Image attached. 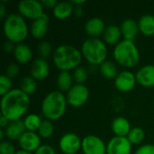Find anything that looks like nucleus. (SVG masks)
Returning a JSON list of instances; mask_svg holds the SVG:
<instances>
[{
    "label": "nucleus",
    "mask_w": 154,
    "mask_h": 154,
    "mask_svg": "<svg viewBox=\"0 0 154 154\" xmlns=\"http://www.w3.org/2000/svg\"><path fill=\"white\" fill-rule=\"evenodd\" d=\"M31 100L20 88H13L1 98V114L9 121L20 120L28 111Z\"/></svg>",
    "instance_id": "obj_1"
},
{
    "label": "nucleus",
    "mask_w": 154,
    "mask_h": 154,
    "mask_svg": "<svg viewBox=\"0 0 154 154\" xmlns=\"http://www.w3.org/2000/svg\"><path fill=\"white\" fill-rule=\"evenodd\" d=\"M83 56L81 51L72 45L58 46L52 53V61L60 71H70L80 66Z\"/></svg>",
    "instance_id": "obj_2"
},
{
    "label": "nucleus",
    "mask_w": 154,
    "mask_h": 154,
    "mask_svg": "<svg viewBox=\"0 0 154 154\" xmlns=\"http://www.w3.org/2000/svg\"><path fill=\"white\" fill-rule=\"evenodd\" d=\"M67 98L62 92L59 90L51 91L42 99L41 105L42 115L45 119L51 122L57 121L64 116L67 110Z\"/></svg>",
    "instance_id": "obj_3"
},
{
    "label": "nucleus",
    "mask_w": 154,
    "mask_h": 154,
    "mask_svg": "<svg viewBox=\"0 0 154 154\" xmlns=\"http://www.w3.org/2000/svg\"><path fill=\"white\" fill-rule=\"evenodd\" d=\"M3 32L6 40L15 44L23 43L29 34L27 23L19 14L6 15L3 23Z\"/></svg>",
    "instance_id": "obj_4"
},
{
    "label": "nucleus",
    "mask_w": 154,
    "mask_h": 154,
    "mask_svg": "<svg viewBox=\"0 0 154 154\" xmlns=\"http://www.w3.org/2000/svg\"><path fill=\"white\" fill-rule=\"evenodd\" d=\"M83 58L91 65L100 66L106 60L108 51L106 42L99 38L86 39L80 49Z\"/></svg>",
    "instance_id": "obj_5"
},
{
    "label": "nucleus",
    "mask_w": 154,
    "mask_h": 154,
    "mask_svg": "<svg viewBox=\"0 0 154 154\" xmlns=\"http://www.w3.org/2000/svg\"><path fill=\"white\" fill-rule=\"evenodd\" d=\"M113 56L116 63L124 68H134L140 61V52L134 42L123 40L115 46Z\"/></svg>",
    "instance_id": "obj_6"
},
{
    "label": "nucleus",
    "mask_w": 154,
    "mask_h": 154,
    "mask_svg": "<svg viewBox=\"0 0 154 154\" xmlns=\"http://www.w3.org/2000/svg\"><path fill=\"white\" fill-rule=\"evenodd\" d=\"M18 14L23 18L31 19L32 21L40 18L44 14V6L42 1L38 0H23L17 5Z\"/></svg>",
    "instance_id": "obj_7"
},
{
    "label": "nucleus",
    "mask_w": 154,
    "mask_h": 154,
    "mask_svg": "<svg viewBox=\"0 0 154 154\" xmlns=\"http://www.w3.org/2000/svg\"><path fill=\"white\" fill-rule=\"evenodd\" d=\"M88 97L89 90L85 84H75L66 94L68 105L75 108L84 106Z\"/></svg>",
    "instance_id": "obj_8"
},
{
    "label": "nucleus",
    "mask_w": 154,
    "mask_h": 154,
    "mask_svg": "<svg viewBox=\"0 0 154 154\" xmlns=\"http://www.w3.org/2000/svg\"><path fill=\"white\" fill-rule=\"evenodd\" d=\"M82 139L74 133H67L63 134L59 142V148L64 154H78L81 149Z\"/></svg>",
    "instance_id": "obj_9"
},
{
    "label": "nucleus",
    "mask_w": 154,
    "mask_h": 154,
    "mask_svg": "<svg viewBox=\"0 0 154 154\" xmlns=\"http://www.w3.org/2000/svg\"><path fill=\"white\" fill-rule=\"evenodd\" d=\"M83 154H106V144L98 136L89 134L82 139Z\"/></svg>",
    "instance_id": "obj_10"
},
{
    "label": "nucleus",
    "mask_w": 154,
    "mask_h": 154,
    "mask_svg": "<svg viewBox=\"0 0 154 154\" xmlns=\"http://www.w3.org/2000/svg\"><path fill=\"white\" fill-rule=\"evenodd\" d=\"M41 139L42 138L40 137L38 133L26 131L22 134L17 142L21 150L34 153L42 145Z\"/></svg>",
    "instance_id": "obj_11"
},
{
    "label": "nucleus",
    "mask_w": 154,
    "mask_h": 154,
    "mask_svg": "<svg viewBox=\"0 0 154 154\" xmlns=\"http://www.w3.org/2000/svg\"><path fill=\"white\" fill-rule=\"evenodd\" d=\"M132 146L126 137L115 136L106 143V154H131Z\"/></svg>",
    "instance_id": "obj_12"
},
{
    "label": "nucleus",
    "mask_w": 154,
    "mask_h": 154,
    "mask_svg": "<svg viewBox=\"0 0 154 154\" xmlns=\"http://www.w3.org/2000/svg\"><path fill=\"white\" fill-rule=\"evenodd\" d=\"M135 74L130 70H123L118 73L117 77L115 79V87L117 90L123 93L130 92L133 90L136 85Z\"/></svg>",
    "instance_id": "obj_13"
},
{
    "label": "nucleus",
    "mask_w": 154,
    "mask_h": 154,
    "mask_svg": "<svg viewBox=\"0 0 154 154\" xmlns=\"http://www.w3.org/2000/svg\"><path fill=\"white\" fill-rule=\"evenodd\" d=\"M49 23H50V17L46 14H44L40 18L32 21L30 27L31 35L36 40L43 39V37L46 35L48 32Z\"/></svg>",
    "instance_id": "obj_14"
},
{
    "label": "nucleus",
    "mask_w": 154,
    "mask_h": 154,
    "mask_svg": "<svg viewBox=\"0 0 154 154\" xmlns=\"http://www.w3.org/2000/svg\"><path fill=\"white\" fill-rule=\"evenodd\" d=\"M31 77L33 78L36 81H41L45 79L50 72V66L46 60L38 58L34 60L31 65L30 69Z\"/></svg>",
    "instance_id": "obj_15"
},
{
    "label": "nucleus",
    "mask_w": 154,
    "mask_h": 154,
    "mask_svg": "<svg viewBox=\"0 0 154 154\" xmlns=\"http://www.w3.org/2000/svg\"><path fill=\"white\" fill-rule=\"evenodd\" d=\"M137 84L144 88L154 87V65L147 64L138 69L135 74Z\"/></svg>",
    "instance_id": "obj_16"
},
{
    "label": "nucleus",
    "mask_w": 154,
    "mask_h": 154,
    "mask_svg": "<svg viewBox=\"0 0 154 154\" xmlns=\"http://www.w3.org/2000/svg\"><path fill=\"white\" fill-rule=\"evenodd\" d=\"M106 28L105 22L99 17H92L85 24V32L89 38H98L103 35Z\"/></svg>",
    "instance_id": "obj_17"
},
{
    "label": "nucleus",
    "mask_w": 154,
    "mask_h": 154,
    "mask_svg": "<svg viewBox=\"0 0 154 154\" xmlns=\"http://www.w3.org/2000/svg\"><path fill=\"white\" fill-rule=\"evenodd\" d=\"M5 137L11 141H18L22 134L26 132V128L23 123V120H15L11 121L9 125L4 129Z\"/></svg>",
    "instance_id": "obj_18"
},
{
    "label": "nucleus",
    "mask_w": 154,
    "mask_h": 154,
    "mask_svg": "<svg viewBox=\"0 0 154 154\" xmlns=\"http://www.w3.org/2000/svg\"><path fill=\"white\" fill-rule=\"evenodd\" d=\"M120 28H121L124 40L132 41V42L134 41L138 32H140L138 22L132 18H127L124 20L120 25Z\"/></svg>",
    "instance_id": "obj_19"
},
{
    "label": "nucleus",
    "mask_w": 154,
    "mask_h": 154,
    "mask_svg": "<svg viewBox=\"0 0 154 154\" xmlns=\"http://www.w3.org/2000/svg\"><path fill=\"white\" fill-rule=\"evenodd\" d=\"M111 129L115 136L127 137L132 127H131L130 122L125 117L118 116L113 120L112 125H111Z\"/></svg>",
    "instance_id": "obj_20"
},
{
    "label": "nucleus",
    "mask_w": 154,
    "mask_h": 154,
    "mask_svg": "<svg viewBox=\"0 0 154 154\" xmlns=\"http://www.w3.org/2000/svg\"><path fill=\"white\" fill-rule=\"evenodd\" d=\"M122 36L123 35H122L120 26H117L116 24H110L106 26L103 34L104 42H106V44L115 45V46L121 42L120 39Z\"/></svg>",
    "instance_id": "obj_21"
},
{
    "label": "nucleus",
    "mask_w": 154,
    "mask_h": 154,
    "mask_svg": "<svg viewBox=\"0 0 154 154\" xmlns=\"http://www.w3.org/2000/svg\"><path fill=\"white\" fill-rule=\"evenodd\" d=\"M15 60L19 64H26L32 58V49L25 43L15 44L14 51L13 52Z\"/></svg>",
    "instance_id": "obj_22"
},
{
    "label": "nucleus",
    "mask_w": 154,
    "mask_h": 154,
    "mask_svg": "<svg viewBox=\"0 0 154 154\" xmlns=\"http://www.w3.org/2000/svg\"><path fill=\"white\" fill-rule=\"evenodd\" d=\"M52 12L55 18L59 20H64L69 18L72 14V13L74 12V5L71 4V2L61 1L58 3Z\"/></svg>",
    "instance_id": "obj_23"
},
{
    "label": "nucleus",
    "mask_w": 154,
    "mask_h": 154,
    "mask_svg": "<svg viewBox=\"0 0 154 154\" xmlns=\"http://www.w3.org/2000/svg\"><path fill=\"white\" fill-rule=\"evenodd\" d=\"M139 31L144 36H152L154 35V15L144 14L139 21Z\"/></svg>",
    "instance_id": "obj_24"
},
{
    "label": "nucleus",
    "mask_w": 154,
    "mask_h": 154,
    "mask_svg": "<svg viewBox=\"0 0 154 154\" xmlns=\"http://www.w3.org/2000/svg\"><path fill=\"white\" fill-rule=\"evenodd\" d=\"M73 75L69 71H60L57 77V87L59 91L60 92H68L74 85H73Z\"/></svg>",
    "instance_id": "obj_25"
},
{
    "label": "nucleus",
    "mask_w": 154,
    "mask_h": 154,
    "mask_svg": "<svg viewBox=\"0 0 154 154\" xmlns=\"http://www.w3.org/2000/svg\"><path fill=\"white\" fill-rule=\"evenodd\" d=\"M99 71L101 75L107 79H115L118 75V69L115 62L111 60H106L99 66Z\"/></svg>",
    "instance_id": "obj_26"
},
{
    "label": "nucleus",
    "mask_w": 154,
    "mask_h": 154,
    "mask_svg": "<svg viewBox=\"0 0 154 154\" xmlns=\"http://www.w3.org/2000/svg\"><path fill=\"white\" fill-rule=\"evenodd\" d=\"M42 122V119L36 114H29L23 119L26 131L35 132V133L38 132Z\"/></svg>",
    "instance_id": "obj_27"
},
{
    "label": "nucleus",
    "mask_w": 154,
    "mask_h": 154,
    "mask_svg": "<svg viewBox=\"0 0 154 154\" xmlns=\"http://www.w3.org/2000/svg\"><path fill=\"white\" fill-rule=\"evenodd\" d=\"M19 88L22 91H23L26 95L31 96L34 94L35 91L37 90V81L31 76H26L22 79Z\"/></svg>",
    "instance_id": "obj_28"
},
{
    "label": "nucleus",
    "mask_w": 154,
    "mask_h": 154,
    "mask_svg": "<svg viewBox=\"0 0 154 154\" xmlns=\"http://www.w3.org/2000/svg\"><path fill=\"white\" fill-rule=\"evenodd\" d=\"M132 145H137L143 142L145 138V132L141 127H133L126 137Z\"/></svg>",
    "instance_id": "obj_29"
},
{
    "label": "nucleus",
    "mask_w": 154,
    "mask_h": 154,
    "mask_svg": "<svg viewBox=\"0 0 154 154\" xmlns=\"http://www.w3.org/2000/svg\"><path fill=\"white\" fill-rule=\"evenodd\" d=\"M37 133L42 139L51 138L54 133V125L52 122L48 119H43Z\"/></svg>",
    "instance_id": "obj_30"
},
{
    "label": "nucleus",
    "mask_w": 154,
    "mask_h": 154,
    "mask_svg": "<svg viewBox=\"0 0 154 154\" xmlns=\"http://www.w3.org/2000/svg\"><path fill=\"white\" fill-rule=\"evenodd\" d=\"M88 70L84 67L79 66L74 69L73 79H74V81L76 82V84H83L84 85V83L88 80Z\"/></svg>",
    "instance_id": "obj_31"
},
{
    "label": "nucleus",
    "mask_w": 154,
    "mask_h": 154,
    "mask_svg": "<svg viewBox=\"0 0 154 154\" xmlns=\"http://www.w3.org/2000/svg\"><path fill=\"white\" fill-rule=\"evenodd\" d=\"M12 87H13L12 79L5 74L2 75L0 77V95H1V97L5 96V94L10 92L13 89Z\"/></svg>",
    "instance_id": "obj_32"
},
{
    "label": "nucleus",
    "mask_w": 154,
    "mask_h": 154,
    "mask_svg": "<svg viewBox=\"0 0 154 154\" xmlns=\"http://www.w3.org/2000/svg\"><path fill=\"white\" fill-rule=\"evenodd\" d=\"M51 51H52L51 45L47 41H42L38 45V54H39L40 58H42V59L46 60L51 55Z\"/></svg>",
    "instance_id": "obj_33"
},
{
    "label": "nucleus",
    "mask_w": 154,
    "mask_h": 154,
    "mask_svg": "<svg viewBox=\"0 0 154 154\" xmlns=\"http://www.w3.org/2000/svg\"><path fill=\"white\" fill-rule=\"evenodd\" d=\"M16 150L14 145L7 141H3L0 143V154H15Z\"/></svg>",
    "instance_id": "obj_34"
},
{
    "label": "nucleus",
    "mask_w": 154,
    "mask_h": 154,
    "mask_svg": "<svg viewBox=\"0 0 154 154\" xmlns=\"http://www.w3.org/2000/svg\"><path fill=\"white\" fill-rule=\"evenodd\" d=\"M20 73V67L18 64L16 63H11L7 66L6 69H5V74L8 78H10L11 79L17 77L18 74Z\"/></svg>",
    "instance_id": "obj_35"
},
{
    "label": "nucleus",
    "mask_w": 154,
    "mask_h": 154,
    "mask_svg": "<svg viewBox=\"0 0 154 154\" xmlns=\"http://www.w3.org/2000/svg\"><path fill=\"white\" fill-rule=\"evenodd\" d=\"M134 154H154V144H143L140 146Z\"/></svg>",
    "instance_id": "obj_36"
},
{
    "label": "nucleus",
    "mask_w": 154,
    "mask_h": 154,
    "mask_svg": "<svg viewBox=\"0 0 154 154\" xmlns=\"http://www.w3.org/2000/svg\"><path fill=\"white\" fill-rule=\"evenodd\" d=\"M33 154H56L55 150L51 145L42 144Z\"/></svg>",
    "instance_id": "obj_37"
},
{
    "label": "nucleus",
    "mask_w": 154,
    "mask_h": 154,
    "mask_svg": "<svg viewBox=\"0 0 154 154\" xmlns=\"http://www.w3.org/2000/svg\"><path fill=\"white\" fill-rule=\"evenodd\" d=\"M58 1L56 0H42V4L43 5L44 8H48V9H54L55 6L58 5Z\"/></svg>",
    "instance_id": "obj_38"
},
{
    "label": "nucleus",
    "mask_w": 154,
    "mask_h": 154,
    "mask_svg": "<svg viewBox=\"0 0 154 154\" xmlns=\"http://www.w3.org/2000/svg\"><path fill=\"white\" fill-rule=\"evenodd\" d=\"M14 48H15L14 43H13V42H9V41H6V42H4L3 49H4L5 52H7V53L14 52Z\"/></svg>",
    "instance_id": "obj_39"
},
{
    "label": "nucleus",
    "mask_w": 154,
    "mask_h": 154,
    "mask_svg": "<svg viewBox=\"0 0 154 154\" xmlns=\"http://www.w3.org/2000/svg\"><path fill=\"white\" fill-rule=\"evenodd\" d=\"M10 122H11V121H9L6 117L1 116V117H0V126H1L2 129H5V128L9 125Z\"/></svg>",
    "instance_id": "obj_40"
},
{
    "label": "nucleus",
    "mask_w": 154,
    "mask_h": 154,
    "mask_svg": "<svg viewBox=\"0 0 154 154\" xmlns=\"http://www.w3.org/2000/svg\"><path fill=\"white\" fill-rule=\"evenodd\" d=\"M74 14L76 16H81L84 13L82 6H74Z\"/></svg>",
    "instance_id": "obj_41"
},
{
    "label": "nucleus",
    "mask_w": 154,
    "mask_h": 154,
    "mask_svg": "<svg viewBox=\"0 0 154 154\" xmlns=\"http://www.w3.org/2000/svg\"><path fill=\"white\" fill-rule=\"evenodd\" d=\"M6 13V8H5V4L4 3H1L0 4V17H1V19H4L5 18V14Z\"/></svg>",
    "instance_id": "obj_42"
},
{
    "label": "nucleus",
    "mask_w": 154,
    "mask_h": 154,
    "mask_svg": "<svg viewBox=\"0 0 154 154\" xmlns=\"http://www.w3.org/2000/svg\"><path fill=\"white\" fill-rule=\"evenodd\" d=\"M70 2L74 6H81L82 5H84L86 3L85 0H72Z\"/></svg>",
    "instance_id": "obj_43"
},
{
    "label": "nucleus",
    "mask_w": 154,
    "mask_h": 154,
    "mask_svg": "<svg viewBox=\"0 0 154 154\" xmlns=\"http://www.w3.org/2000/svg\"><path fill=\"white\" fill-rule=\"evenodd\" d=\"M5 136V131H4V129H1L0 130V140H1V142H3V139H4Z\"/></svg>",
    "instance_id": "obj_44"
},
{
    "label": "nucleus",
    "mask_w": 154,
    "mask_h": 154,
    "mask_svg": "<svg viewBox=\"0 0 154 154\" xmlns=\"http://www.w3.org/2000/svg\"><path fill=\"white\" fill-rule=\"evenodd\" d=\"M15 154H33V153H32V152H25V151H23V150H19V151H17V152H16V153Z\"/></svg>",
    "instance_id": "obj_45"
},
{
    "label": "nucleus",
    "mask_w": 154,
    "mask_h": 154,
    "mask_svg": "<svg viewBox=\"0 0 154 154\" xmlns=\"http://www.w3.org/2000/svg\"><path fill=\"white\" fill-rule=\"evenodd\" d=\"M78 154H79V153H78Z\"/></svg>",
    "instance_id": "obj_46"
}]
</instances>
